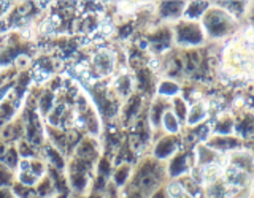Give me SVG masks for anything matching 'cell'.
<instances>
[{
  "label": "cell",
  "instance_id": "30bf717a",
  "mask_svg": "<svg viewBox=\"0 0 254 198\" xmlns=\"http://www.w3.org/2000/svg\"><path fill=\"white\" fill-rule=\"evenodd\" d=\"M164 124L167 127V130H170V132H177L178 130V121L172 113H165L164 114Z\"/></svg>",
  "mask_w": 254,
  "mask_h": 198
},
{
  "label": "cell",
  "instance_id": "9c48e42d",
  "mask_svg": "<svg viewBox=\"0 0 254 198\" xmlns=\"http://www.w3.org/2000/svg\"><path fill=\"white\" fill-rule=\"evenodd\" d=\"M205 8H206V3H200V2L190 3L189 8H188V16H189V18H197V16L200 14Z\"/></svg>",
  "mask_w": 254,
  "mask_h": 198
},
{
  "label": "cell",
  "instance_id": "3957f363",
  "mask_svg": "<svg viewBox=\"0 0 254 198\" xmlns=\"http://www.w3.org/2000/svg\"><path fill=\"white\" fill-rule=\"evenodd\" d=\"M177 37L180 43H200L203 34L195 24H180V27H177Z\"/></svg>",
  "mask_w": 254,
  "mask_h": 198
},
{
  "label": "cell",
  "instance_id": "7402d4cb",
  "mask_svg": "<svg viewBox=\"0 0 254 198\" xmlns=\"http://www.w3.org/2000/svg\"><path fill=\"white\" fill-rule=\"evenodd\" d=\"M6 89H8V86H5V87H3V89H2V91H0V97H2V95H3V91H6Z\"/></svg>",
  "mask_w": 254,
  "mask_h": 198
},
{
  "label": "cell",
  "instance_id": "ba28073f",
  "mask_svg": "<svg viewBox=\"0 0 254 198\" xmlns=\"http://www.w3.org/2000/svg\"><path fill=\"white\" fill-rule=\"evenodd\" d=\"M185 170H186V157L185 155H180V157H177L173 160L170 173L173 174V176H177V174L183 173Z\"/></svg>",
  "mask_w": 254,
  "mask_h": 198
},
{
  "label": "cell",
  "instance_id": "277c9868",
  "mask_svg": "<svg viewBox=\"0 0 254 198\" xmlns=\"http://www.w3.org/2000/svg\"><path fill=\"white\" fill-rule=\"evenodd\" d=\"M175 149H177V140H175V138H165L157 145L156 155L157 157H167V155H170Z\"/></svg>",
  "mask_w": 254,
  "mask_h": 198
},
{
  "label": "cell",
  "instance_id": "9a60e30c",
  "mask_svg": "<svg viewBox=\"0 0 254 198\" xmlns=\"http://www.w3.org/2000/svg\"><path fill=\"white\" fill-rule=\"evenodd\" d=\"M53 101V94H46L45 97L42 99V109L43 113H46L48 109H50V103Z\"/></svg>",
  "mask_w": 254,
  "mask_h": 198
},
{
  "label": "cell",
  "instance_id": "8992f818",
  "mask_svg": "<svg viewBox=\"0 0 254 198\" xmlns=\"http://www.w3.org/2000/svg\"><path fill=\"white\" fill-rule=\"evenodd\" d=\"M183 8V3H178V2H167L162 5V13L165 16H169V18H172V16H177Z\"/></svg>",
  "mask_w": 254,
  "mask_h": 198
},
{
  "label": "cell",
  "instance_id": "ffe728a7",
  "mask_svg": "<svg viewBox=\"0 0 254 198\" xmlns=\"http://www.w3.org/2000/svg\"><path fill=\"white\" fill-rule=\"evenodd\" d=\"M129 198H141V195H140V194H132Z\"/></svg>",
  "mask_w": 254,
  "mask_h": 198
},
{
  "label": "cell",
  "instance_id": "e0dca14e",
  "mask_svg": "<svg viewBox=\"0 0 254 198\" xmlns=\"http://www.w3.org/2000/svg\"><path fill=\"white\" fill-rule=\"evenodd\" d=\"M222 129H230V122H229V119H226L224 124L218 125V130H219V132H222Z\"/></svg>",
  "mask_w": 254,
  "mask_h": 198
},
{
  "label": "cell",
  "instance_id": "6da1fadb",
  "mask_svg": "<svg viewBox=\"0 0 254 198\" xmlns=\"http://www.w3.org/2000/svg\"><path fill=\"white\" fill-rule=\"evenodd\" d=\"M203 24L206 30L210 32L213 37L226 35L227 32L232 29V19L229 18V14L219 10H211L205 14Z\"/></svg>",
  "mask_w": 254,
  "mask_h": 198
},
{
  "label": "cell",
  "instance_id": "2e32d148",
  "mask_svg": "<svg viewBox=\"0 0 254 198\" xmlns=\"http://www.w3.org/2000/svg\"><path fill=\"white\" fill-rule=\"evenodd\" d=\"M127 173H129V168H123L121 171H119V173L116 174L118 184H123V182H124V178L127 176Z\"/></svg>",
  "mask_w": 254,
  "mask_h": 198
},
{
  "label": "cell",
  "instance_id": "44dd1931",
  "mask_svg": "<svg viewBox=\"0 0 254 198\" xmlns=\"http://www.w3.org/2000/svg\"><path fill=\"white\" fill-rule=\"evenodd\" d=\"M3 150H5V149H3V146L0 145V157H3Z\"/></svg>",
  "mask_w": 254,
  "mask_h": 198
},
{
  "label": "cell",
  "instance_id": "5bb4252c",
  "mask_svg": "<svg viewBox=\"0 0 254 198\" xmlns=\"http://www.w3.org/2000/svg\"><path fill=\"white\" fill-rule=\"evenodd\" d=\"M175 109H177L180 119L186 116V106H185V103H183V100H175Z\"/></svg>",
  "mask_w": 254,
  "mask_h": 198
},
{
  "label": "cell",
  "instance_id": "8fae6325",
  "mask_svg": "<svg viewBox=\"0 0 254 198\" xmlns=\"http://www.w3.org/2000/svg\"><path fill=\"white\" fill-rule=\"evenodd\" d=\"M205 116V111H203V108L202 106H194L192 109H190V114H189V122L190 124H195V122H198L200 119Z\"/></svg>",
  "mask_w": 254,
  "mask_h": 198
},
{
  "label": "cell",
  "instance_id": "d6986e66",
  "mask_svg": "<svg viewBox=\"0 0 254 198\" xmlns=\"http://www.w3.org/2000/svg\"><path fill=\"white\" fill-rule=\"evenodd\" d=\"M154 198H165V194H164V192H159Z\"/></svg>",
  "mask_w": 254,
  "mask_h": 198
},
{
  "label": "cell",
  "instance_id": "ac0fdd59",
  "mask_svg": "<svg viewBox=\"0 0 254 198\" xmlns=\"http://www.w3.org/2000/svg\"><path fill=\"white\" fill-rule=\"evenodd\" d=\"M0 198H14L8 190H0Z\"/></svg>",
  "mask_w": 254,
  "mask_h": 198
},
{
  "label": "cell",
  "instance_id": "5b68a950",
  "mask_svg": "<svg viewBox=\"0 0 254 198\" xmlns=\"http://www.w3.org/2000/svg\"><path fill=\"white\" fill-rule=\"evenodd\" d=\"M210 145L214 148H219V149H227V148L230 149V148H237L240 143L232 138H214V140H211Z\"/></svg>",
  "mask_w": 254,
  "mask_h": 198
},
{
  "label": "cell",
  "instance_id": "603a6c76",
  "mask_svg": "<svg viewBox=\"0 0 254 198\" xmlns=\"http://www.w3.org/2000/svg\"><path fill=\"white\" fill-rule=\"evenodd\" d=\"M178 198H190V197H186V195H178Z\"/></svg>",
  "mask_w": 254,
  "mask_h": 198
},
{
  "label": "cell",
  "instance_id": "52a82bcc",
  "mask_svg": "<svg viewBox=\"0 0 254 198\" xmlns=\"http://www.w3.org/2000/svg\"><path fill=\"white\" fill-rule=\"evenodd\" d=\"M111 63H113V60H111V55L110 54H107V52H99V55H97V65H99V68H102V65H105V67H103V73H110Z\"/></svg>",
  "mask_w": 254,
  "mask_h": 198
},
{
  "label": "cell",
  "instance_id": "7a4b0ae2",
  "mask_svg": "<svg viewBox=\"0 0 254 198\" xmlns=\"http://www.w3.org/2000/svg\"><path fill=\"white\" fill-rule=\"evenodd\" d=\"M159 182V173L154 165H145L138 171L137 178H135V186H137L141 192H149L153 190Z\"/></svg>",
  "mask_w": 254,
  "mask_h": 198
},
{
  "label": "cell",
  "instance_id": "7c38bea8",
  "mask_svg": "<svg viewBox=\"0 0 254 198\" xmlns=\"http://www.w3.org/2000/svg\"><path fill=\"white\" fill-rule=\"evenodd\" d=\"M11 178H13L11 171L8 170L6 166L0 165V186H6V184H10V182H11Z\"/></svg>",
  "mask_w": 254,
  "mask_h": 198
},
{
  "label": "cell",
  "instance_id": "4fadbf2b",
  "mask_svg": "<svg viewBox=\"0 0 254 198\" xmlns=\"http://www.w3.org/2000/svg\"><path fill=\"white\" fill-rule=\"evenodd\" d=\"M178 91V87L177 86H175L173 83H164L162 86H161V92L162 94H175V92H177Z\"/></svg>",
  "mask_w": 254,
  "mask_h": 198
}]
</instances>
